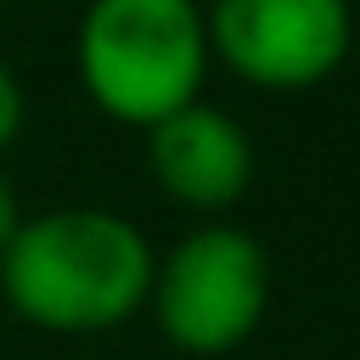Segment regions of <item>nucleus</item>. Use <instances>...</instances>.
<instances>
[{
	"label": "nucleus",
	"instance_id": "nucleus-1",
	"mask_svg": "<svg viewBox=\"0 0 360 360\" xmlns=\"http://www.w3.org/2000/svg\"><path fill=\"white\" fill-rule=\"evenodd\" d=\"M152 242L135 219L96 202L22 214L0 248V298L34 332L96 338L146 309Z\"/></svg>",
	"mask_w": 360,
	"mask_h": 360
},
{
	"label": "nucleus",
	"instance_id": "nucleus-2",
	"mask_svg": "<svg viewBox=\"0 0 360 360\" xmlns=\"http://www.w3.org/2000/svg\"><path fill=\"white\" fill-rule=\"evenodd\" d=\"M202 0H84L73 73L90 107L124 129H152L208 84Z\"/></svg>",
	"mask_w": 360,
	"mask_h": 360
},
{
	"label": "nucleus",
	"instance_id": "nucleus-3",
	"mask_svg": "<svg viewBox=\"0 0 360 360\" xmlns=\"http://www.w3.org/2000/svg\"><path fill=\"white\" fill-rule=\"evenodd\" d=\"M146 309L169 349L219 360L242 349L270 309V253L242 225H197L152 264Z\"/></svg>",
	"mask_w": 360,
	"mask_h": 360
},
{
	"label": "nucleus",
	"instance_id": "nucleus-4",
	"mask_svg": "<svg viewBox=\"0 0 360 360\" xmlns=\"http://www.w3.org/2000/svg\"><path fill=\"white\" fill-rule=\"evenodd\" d=\"M208 56L270 96L326 84L354 51L349 0H202Z\"/></svg>",
	"mask_w": 360,
	"mask_h": 360
},
{
	"label": "nucleus",
	"instance_id": "nucleus-5",
	"mask_svg": "<svg viewBox=\"0 0 360 360\" xmlns=\"http://www.w3.org/2000/svg\"><path fill=\"white\" fill-rule=\"evenodd\" d=\"M141 135H146V169L169 202H180L191 214H225L248 197L253 141L225 107L197 96Z\"/></svg>",
	"mask_w": 360,
	"mask_h": 360
},
{
	"label": "nucleus",
	"instance_id": "nucleus-6",
	"mask_svg": "<svg viewBox=\"0 0 360 360\" xmlns=\"http://www.w3.org/2000/svg\"><path fill=\"white\" fill-rule=\"evenodd\" d=\"M22 124H28V96H22V79L0 62V152H11V146H17Z\"/></svg>",
	"mask_w": 360,
	"mask_h": 360
},
{
	"label": "nucleus",
	"instance_id": "nucleus-7",
	"mask_svg": "<svg viewBox=\"0 0 360 360\" xmlns=\"http://www.w3.org/2000/svg\"><path fill=\"white\" fill-rule=\"evenodd\" d=\"M17 219H22V202H17V186H11V180H6V169H0V248L11 242Z\"/></svg>",
	"mask_w": 360,
	"mask_h": 360
}]
</instances>
